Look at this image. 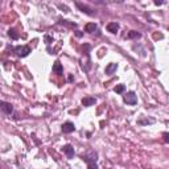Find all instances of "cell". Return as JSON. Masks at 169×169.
Returning a JSON list of instances; mask_svg holds the SVG:
<instances>
[{
	"instance_id": "22",
	"label": "cell",
	"mask_w": 169,
	"mask_h": 169,
	"mask_svg": "<svg viewBox=\"0 0 169 169\" xmlns=\"http://www.w3.org/2000/svg\"><path fill=\"white\" fill-rule=\"evenodd\" d=\"M155 4H156V5H161V4H163V2H157V0H156V2H155Z\"/></svg>"
},
{
	"instance_id": "20",
	"label": "cell",
	"mask_w": 169,
	"mask_h": 169,
	"mask_svg": "<svg viewBox=\"0 0 169 169\" xmlns=\"http://www.w3.org/2000/svg\"><path fill=\"white\" fill-rule=\"evenodd\" d=\"M75 34H77L78 37H82V33H81V32H79V31H75Z\"/></svg>"
},
{
	"instance_id": "15",
	"label": "cell",
	"mask_w": 169,
	"mask_h": 169,
	"mask_svg": "<svg viewBox=\"0 0 169 169\" xmlns=\"http://www.w3.org/2000/svg\"><path fill=\"white\" fill-rule=\"evenodd\" d=\"M8 34H9V37L13 38V40H19V37H20V34L16 32V29H9L8 31Z\"/></svg>"
},
{
	"instance_id": "10",
	"label": "cell",
	"mask_w": 169,
	"mask_h": 169,
	"mask_svg": "<svg viewBox=\"0 0 169 169\" xmlns=\"http://www.w3.org/2000/svg\"><path fill=\"white\" fill-rule=\"evenodd\" d=\"M116 69H118V65H116V63H108L106 66V74H108V75L114 74L116 71Z\"/></svg>"
},
{
	"instance_id": "6",
	"label": "cell",
	"mask_w": 169,
	"mask_h": 169,
	"mask_svg": "<svg viewBox=\"0 0 169 169\" xmlns=\"http://www.w3.org/2000/svg\"><path fill=\"white\" fill-rule=\"evenodd\" d=\"M62 151L63 153L67 156V159H73L74 157V148L70 146V144H66V146L62 147Z\"/></svg>"
},
{
	"instance_id": "16",
	"label": "cell",
	"mask_w": 169,
	"mask_h": 169,
	"mask_svg": "<svg viewBox=\"0 0 169 169\" xmlns=\"http://www.w3.org/2000/svg\"><path fill=\"white\" fill-rule=\"evenodd\" d=\"M124 90H126V86H124V84H118V86L114 88V91L116 94H122V92H124Z\"/></svg>"
},
{
	"instance_id": "3",
	"label": "cell",
	"mask_w": 169,
	"mask_h": 169,
	"mask_svg": "<svg viewBox=\"0 0 169 169\" xmlns=\"http://www.w3.org/2000/svg\"><path fill=\"white\" fill-rule=\"evenodd\" d=\"M83 161H86L87 164H91V163H96V157H98V155H96V152H88L86 155H82L81 156Z\"/></svg>"
},
{
	"instance_id": "12",
	"label": "cell",
	"mask_w": 169,
	"mask_h": 169,
	"mask_svg": "<svg viewBox=\"0 0 169 169\" xmlns=\"http://www.w3.org/2000/svg\"><path fill=\"white\" fill-rule=\"evenodd\" d=\"M53 71L56 74H62L63 73V69H62V65L59 61H56L54 65H53Z\"/></svg>"
},
{
	"instance_id": "14",
	"label": "cell",
	"mask_w": 169,
	"mask_h": 169,
	"mask_svg": "<svg viewBox=\"0 0 169 169\" xmlns=\"http://www.w3.org/2000/svg\"><path fill=\"white\" fill-rule=\"evenodd\" d=\"M140 37H142V34L136 31H131L130 33L127 34V38H140Z\"/></svg>"
},
{
	"instance_id": "17",
	"label": "cell",
	"mask_w": 169,
	"mask_h": 169,
	"mask_svg": "<svg viewBox=\"0 0 169 169\" xmlns=\"http://www.w3.org/2000/svg\"><path fill=\"white\" fill-rule=\"evenodd\" d=\"M87 169H98V165H96V163L87 164Z\"/></svg>"
},
{
	"instance_id": "13",
	"label": "cell",
	"mask_w": 169,
	"mask_h": 169,
	"mask_svg": "<svg viewBox=\"0 0 169 169\" xmlns=\"http://www.w3.org/2000/svg\"><path fill=\"white\" fill-rule=\"evenodd\" d=\"M152 123H155V119H139L138 120V124H140V126H146V124H152Z\"/></svg>"
},
{
	"instance_id": "9",
	"label": "cell",
	"mask_w": 169,
	"mask_h": 169,
	"mask_svg": "<svg viewBox=\"0 0 169 169\" xmlns=\"http://www.w3.org/2000/svg\"><path fill=\"white\" fill-rule=\"evenodd\" d=\"M107 31L111 33H116L119 31V24L118 23H108L107 24Z\"/></svg>"
},
{
	"instance_id": "5",
	"label": "cell",
	"mask_w": 169,
	"mask_h": 169,
	"mask_svg": "<svg viewBox=\"0 0 169 169\" xmlns=\"http://www.w3.org/2000/svg\"><path fill=\"white\" fill-rule=\"evenodd\" d=\"M74 130H75L74 123L66 122V123L62 124V132H63V134H71V132H74Z\"/></svg>"
},
{
	"instance_id": "7",
	"label": "cell",
	"mask_w": 169,
	"mask_h": 169,
	"mask_svg": "<svg viewBox=\"0 0 169 169\" xmlns=\"http://www.w3.org/2000/svg\"><path fill=\"white\" fill-rule=\"evenodd\" d=\"M75 5H77L79 9H81L83 13H86V15H90V16H92L94 15V12H92V9L90 7H87V5H84V4H82V3H79V2H77L75 3Z\"/></svg>"
},
{
	"instance_id": "21",
	"label": "cell",
	"mask_w": 169,
	"mask_h": 169,
	"mask_svg": "<svg viewBox=\"0 0 169 169\" xmlns=\"http://www.w3.org/2000/svg\"><path fill=\"white\" fill-rule=\"evenodd\" d=\"M155 38H163V34H155Z\"/></svg>"
},
{
	"instance_id": "4",
	"label": "cell",
	"mask_w": 169,
	"mask_h": 169,
	"mask_svg": "<svg viewBox=\"0 0 169 169\" xmlns=\"http://www.w3.org/2000/svg\"><path fill=\"white\" fill-rule=\"evenodd\" d=\"M0 108H2V111L4 112V114H7V115H11L12 114V111H13V107H12V104L11 103H8V102H0Z\"/></svg>"
},
{
	"instance_id": "8",
	"label": "cell",
	"mask_w": 169,
	"mask_h": 169,
	"mask_svg": "<svg viewBox=\"0 0 169 169\" xmlns=\"http://www.w3.org/2000/svg\"><path fill=\"white\" fill-rule=\"evenodd\" d=\"M95 103H96V98H94V96H84L82 99V104L84 107H90Z\"/></svg>"
},
{
	"instance_id": "1",
	"label": "cell",
	"mask_w": 169,
	"mask_h": 169,
	"mask_svg": "<svg viewBox=\"0 0 169 169\" xmlns=\"http://www.w3.org/2000/svg\"><path fill=\"white\" fill-rule=\"evenodd\" d=\"M13 50L17 57H27L31 53V48L28 45H17V46H15Z\"/></svg>"
},
{
	"instance_id": "19",
	"label": "cell",
	"mask_w": 169,
	"mask_h": 169,
	"mask_svg": "<svg viewBox=\"0 0 169 169\" xmlns=\"http://www.w3.org/2000/svg\"><path fill=\"white\" fill-rule=\"evenodd\" d=\"M45 40H46V44H50L52 41H53V38H52V37H49V36H45Z\"/></svg>"
},
{
	"instance_id": "18",
	"label": "cell",
	"mask_w": 169,
	"mask_h": 169,
	"mask_svg": "<svg viewBox=\"0 0 169 169\" xmlns=\"http://www.w3.org/2000/svg\"><path fill=\"white\" fill-rule=\"evenodd\" d=\"M163 138H164V142L169 143V134L168 132H163Z\"/></svg>"
},
{
	"instance_id": "2",
	"label": "cell",
	"mask_w": 169,
	"mask_h": 169,
	"mask_svg": "<svg viewBox=\"0 0 169 169\" xmlns=\"http://www.w3.org/2000/svg\"><path fill=\"white\" fill-rule=\"evenodd\" d=\"M123 99H124V102H126L127 104H131V106H135V104L138 103V96H136V94L134 91L127 92V94L123 96Z\"/></svg>"
},
{
	"instance_id": "11",
	"label": "cell",
	"mask_w": 169,
	"mask_h": 169,
	"mask_svg": "<svg viewBox=\"0 0 169 169\" xmlns=\"http://www.w3.org/2000/svg\"><path fill=\"white\" fill-rule=\"evenodd\" d=\"M96 29H98V28H96V24L95 23H88V24L84 25V31H86L87 33H94Z\"/></svg>"
}]
</instances>
